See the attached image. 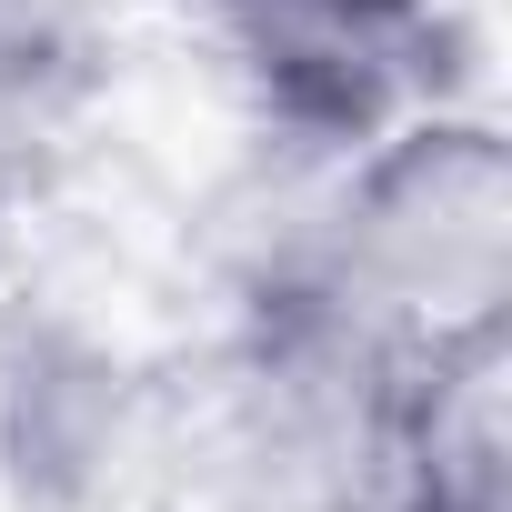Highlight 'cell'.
I'll return each instance as SVG.
<instances>
[{
	"instance_id": "3957f363",
	"label": "cell",
	"mask_w": 512,
	"mask_h": 512,
	"mask_svg": "<svg viewBox=\"0 0 512 512\" xmlns=\"http://www.w3.org/2000/svg\"><path fill=\"white\" fill-rule=\"evenodd\" d=\"M191 31L302 161H342L412 111L472 101V0H191Z\"/></svg>"
},
{
	"instance_id": "7a4b0ae2",
	"label": "cell",
	"mask_w": 512,
	"mask_h": 512,
	"mask_svg": "<svg viewBox=\"0 0 512 512\" xmlns=\"http://www.w3.org/2000/svg\"><path fill=\"white\" fill-rule=\"evenodd\" d=\"M322 171L312 231L272 251L262 282L382 372L512 332V141L482 101L412 111Z\"/></svg>"
},
{
	"instance_id": "6da1fadb",
	"label": "cell",
	"mask_w": 512,
	"mask_h": 512,
	"mask_svg": "<svg viewBox=\"0 0 512 512\" xmlns=\"http://www.w3.org/2000/svg\"><path fill=\"white\" fill-rule=\"evenodd\" d=\"M91 412V452L131 472L141 512H372L382 362H362L282 282H251L201 352L141 392H101Z\"/></svg>"
},
{
	"instance_id": "8992f818",
	"label": "cell",
	"mask_w": 512,
	"mask_h": 512,
	"mask_svg": "<svg viewBox=\"0 0 512 512\" xmlns=\"http://www.w3.org/2000/svg\"><path fill=\"white\" fill-rule=\"evenodd\" d=\"M11 141H21V121H0V211H11V171H21V161H11Z\"/></svg>"
},
{
	"instance_id": "277c9868",
	"label": "cell",
	"mask_w": 512,
	"mask_h": 512,
	"mask_svg": "<svg viewBox=\"0 0 512 512\" xmlns=\"http://www.w3.org/2000/svg\"><path fill=\"white\" fill-rule=\"evenodd\" d=\"M372 512H512V332L382 372Z\"/></svg>"
},
{
	"instance_id": "5b68a950",
	"label": "cell",
	"mask_w": 512,
	"mask_h": 512,
	"mask_svg": "<svg viewBox=\"0 0 512 512\" xmlns=\"http://www.w3.org/2000/svg\"><path fill=\"white\" fill-rule=\"evenodd\" d=\"M91 61V0H0V121L51 111Z\"/></svg>"
}]
</instances>
